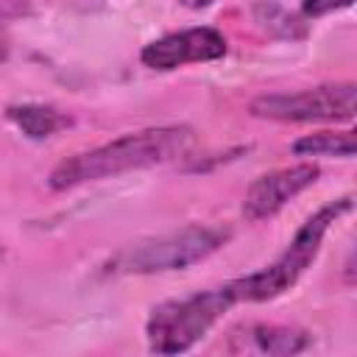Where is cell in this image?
Instances as JSON below:
<instances>
[{
  "label": "cell",
  "instance_id": "obj_1",
  "mask_svg": "<svg viewBox=\"0 0 357 357\" xmlns=\"http://www.w3.org/2000/svg\"><path fill=\"white\" fill-rule=\"evenodd\" d=\"M192 145H195V128L184 126V123L128 131V134L109 139L98 148H89V151L61 159L47 173V187L53 192H64V190H73V187H81L89 181L156 167V165L187 156Z\"/></svg>",
  "mask_w": 357,
  "mask_h": 357
},
{
  "label": "cell",
  "instance_id": "obj_7",
  "mask_svg": "<svg viewBox=\"0 0 357 357\" xmlns=\"http://www.w3.org/2000/svg\"><path fill=\"white\" fill-rule=\"evenodd\" d=\"M321 170L312 162H298L290 167H276L271 173H262L251 181V187L243 195V218L248 223L268 220L279 215L296 195L310 190L318 181Z\"/></svg>",
  "mask_w": 357,
  "mask_h": 357
},
{
  "label": "cell",
  "instance_id": "obj_11",
  "mask_svg": "<svg viewBox=\"0 0 357 357\" xmlns=\"http://www.w3.org/2000/svg\"><path fill=\"white\" fill-rule=\"evenodd\" d=\"M357 148L354 131H315V134H304L298 137L290 151L296 156H337V159H351Z\"/></svg>",
  "mask_w": 357,
  "mask_h": 357
},
{
  "label": "cell",
  "instance_id": "obj_9",
  "mask_svg": "<svg viewBox=\"0 0 357 357\" xmlns=\"http://www.w3.org/2000/svg\"><path fill=\"white\" fill-rule=\"evenodd\" d=\"M251 340L262 357H298L312 346V335L307 329L284 324H257L251 329Z\"/></svg>",
  "mask_w": 357,
  "mask_h": 357
},
{
  "label": "cell",
  "instance_id": "obj_13",
  "mask_svg": "<svg viewBox=\"0 0 357 357\" xmlns=\"http://www.w3.org/2000/svg\"><path fill=\"white\" fill-rule=\"evenodd\" d=\"M0 257H3V248H0Z\"/></svg>",
  "mask_w": 357,
  "mask_h": 357
},
{
  "label": "cell",
  "instance_id": "obj_4",
  "mask_svg": "<svg viewBox=\"0 0 357 357\" xmlns=\"http://www.w3.org/2000/svg\"><path fill=\"white\" fill-rule=\"evenodd\" d=\"M234 307L226 284L195 290L156 304L145 321V340L156 357H181L195 349L212 326Z\"/></svg>",
  "mask_w": 357,
  "mask_h": 357
},
{
  "label": "cell",
  "instance_id": "obj_10",
  "mask_svg": "<svg viewBox=\"0 0 357 357\" xmlns=\"http://www.w3.org/2000/svg\"><path fill=\"white\" fill-rule=\"evenodd\" d=\"M251 14H254V22L276 39L301 42L310 33V20L298 8H287L279 3H257L251 6Z\"/></svg>",
  "mask_w": 357,
  "mask_h": 357
},
{
  "label": "cell",
  "instance_id": "obj_5",
  "mask_svg": "<svg viewBox=\"0 0 357 357\" xmlns=\"http://www.w3.org/2000/svg\"><path fill=\"white\" fill-rule=\"evenodd\" d=\"M248 112L273 123H351L357 112V84L329 81L296 92H271L251 100Z\"/></svg>",
  "mask_w": 357,
  "mask_h": 357
},
{
  "label": "cell",
  "instance_id": "obj_3",
  "mask_svg": "<svg viewBox=\"0 0 357 357\" xmlns=\"http://www.w3.org/2000/svg\"><path fill=\"white\" fill-rule=\"evenodd\" d=\"M229 237H231V231L226 226L190 223V226L123 245L117 254L109 257V262L103 265V273H109V276H153V273L184 271V268L212 257Z\"/></svg>",
  "mask_w": 357,
  "mask_h": 357
},
{
  "label": "cell",
  "instance_id": "obj_8",
  "mask_svg": "<svg viewBox=\"0 0 357 357\" xmlns=\"http://www.w3.org/2000/svg\"><path fill=\"white\" fill-rule=\"evenodd\" d=\"M6 117L28 139H47L64 131L67 126H73V117L67 112L47 103H11L6 109Z\"/></svg>",
  "mask_w": 357,
  "mask_h": 357
},
{
  "label": "cell",
  "instance_id": "obj_6",
  "mask_svg": "<svg viewBox=\"0 0 357 357\" xmlns=\"http://www.w3.org/2000/svg\"><path fill=\"white\" fill-rule=\"evenodd\" d=\"M229 50L226 36L212 28V25H192L181 31H170L153 42H148L139 50V61L148 70L156 73H170L187 64H204V61H218Z\"/></svg>",
  "mask_w": 357,
  "mask_h": 357
},
{
  "label": "cell",
  "instance_id": "obj_2",
  "mask_svg": "<svg viewBox=\"0 0 357 357\" xmlns=\"http://www.w3.org/2000/svg\"><path fill=\"white\" fill-rule=\"evenodd\" d=\"M354 209V195H340L335 201H326L324 206H318L293 234V240L287 243V248L265 268L229 279L223 282L231 301L234 304H262V301H273L279 296H284L304 273L307 268L318 259L321 245L326 231Z\"/></svg>",
  "mask_w": 357,
  "mask_h": 357
},
{
  "label": "cell",
  "instance_id": "obj_12",
  "mask_svg": "<svg viewBox=\"0 0 357 357\" xmlns=\"http://www.w3.org/2000/svg\"><path fill=\"white\" fill-rule=\"evenodd\" d=\"M6 56H8V45H6V42H3V39H0V61H3V59H6Z\"/></svg>",
  "mask_w": 357,
  "mask_h": 357
}]
</instances>
